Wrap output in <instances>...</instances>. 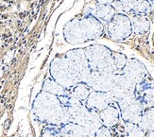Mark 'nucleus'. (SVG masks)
Instances as JSON below:
<instances>
[{
	"label": "nucleus",
	"instance_id": "obj_1",
	"mask_svg": "<svg viewBox=\"0 0 154 137\" xmlns=\"http://www.w3.org/2000/svg\"><path fill=\"white\" fill-rule=\"evenodd\" d=\"M104 26L102 22L91 14L72 19L63 27V36L71 45L83 44L102 36Z\"/></svg>",
	"mask_w": 154,
	"mask_h": 137
},
{
	"label": "nucleus",
	"instance_id": "obj_2",
	"mask_svg": "<svg viewBox=\"0 0 154 137\" xmlns=\"http://www.w3.org/2000/svg\"><path fill=\"white\" fill-rule=\"evenodd\" d=\"M32 111L41 122L53 126L66 124L64 108L57 95L45 91L39 93L33 102Z\"/></svg>",
	"mask_w": 154,
	"mask_h": 137
},
{
	"label": "nucleus",
	"instance_id": "obj_3",
	"mask_svg": "<svg viewBox=\"0 0 154 137\" xmlns=\"http://www.w3.org/2000/svg\"><path fill=\"white\" fill-rule=\"evenodd\" d=\"M87 61L92 71L116 74L112 60V51L101 45H92L84 48Z\"/></svg>",
	"mask_w": 154,
	"mask_h": 137
},
{
	"label": "nucleus",
	"instance_id": "obj_4",
	"mask_svg": "<svg viewBox=\"0 0 154 137\" xmlns=\"http://www.w3.org/2000/svg\"><path fill=\"white\" fill-rule=\"evenodd\" d=\"M50 75L52 79H54L65 89L72 88L79 83L74 67L64 55L56 57L51 61Z\"/></svg>",
	"mask_w": 154,
	"mask_h": 137
},
{
	"label": "nucleus",
	"instance_id": "obj_5",
	"mask_svg": "<svg viewBox=\"0 0 154 137\" xmlns=\"http://www.w3.org/2000/svg\"><path fill=\"white\" fill-rule=\"evenodd\" d=\"M116 103L119 109L120 117L125 123L138 124L146 107L135 95L120 99Z\"/></svg>",
	"mask_w": 154,
	"mask_h": 137
},
{
	"label": "nucleus",
	"instance_id": "obj_6",
	"mask_svg": "<svg viewBox=\"0 0 154 137\" xmlns=\"http://www.w3.org/2000/svg\"><path fill=\"white\" fill-rule=\"evenodd\" d=\"M107 32L111 39L115 41H124L131 37L132 27L130 17L125 13L116 12L108 23Z\"/></svg>",
	"mask_w": 154,
	"mask_h": 137
},
{
	"label": "nucleus",
	"instance_id": "obj_7",
	"mask_svg": "<svg viewBox=\"0 0 154 137\" xmlns=\"http://www.w3.org/2000/svg\"><path fill=\"white\" fill-rule=\"evenodd\" d=\"M63 55L69 60L70 64L74 67V69L78 75L79 81L85 83L92 70L89 66L88 61H87L84 49L75 48L67 51Z\"/></svg>",
	"mask_w": 154,
	"mask_h": 137
},
{
	"label": "nucleus",
	"instance_id": "obj_8",
	"mask_svg": "<svg viewBox=\"0 0 154 137\" xmlns=\"http://www.w3.org/2000/svg\"><path fill=\"white\" fill-rule=\"evenodd\" d=\"M135 91L136 83H134L129 78H127L124 74L119 73L116 74L113 85L109 94L113 101L117 102L122 98L135 95Z\"/></svg>",
	"mask_w": 154,
	"mask_h": 137
},
{
	"label": "nucleus",
	"instance_id": "obj_9",
	"mask_svg": "<svg viewBox=\"0 0 154 137\" xmlns=\"http://www.w3.org/2000/svg\"><path fill=\"white\" fill-rule=\"evenodd\" d=\"M115 77L116 74L113 73L91 71L85 83L90 87L92 91L109 93L112 88Z\"/></svg>",
	"mask_w": 154,
	"mask_h": 137
},
{
	"label": "nucleus",
	"instance_id": "obj_10",
	"mask_svg": "<svg viewBox=\"0 0 154 137\" xmlns=\"http://www.w3.org/2000/svg\"><path fill=\"white\" fill-rule=\"evenodd\" d=\"M122 74L136 83V85L148 78V71L146 66L139 60L134 58L128 59Z\"/></svg>",
	"mask_w": 154,
	"mask_h": 137
},
{
	"label": "nucleus",
	"instance_id": "obj_11",
	"mask_svg": "<svg viewBox=\"0 0 154 137\" xmlns=\"http://www.w3.org/2000/svg\"><path fill=\"white\" fill-rule=\"evenodd\" d=\"M113 102L115 101L109 93L91 91L89 97L84 102V105L87 109L94 110V111L99 113Z\"/></svg>",
	"mask_w": 154,
	"mask_h": 137
},
{
	"label": "nucleus",
	"instance_id": "obj_12",
	"mask_svg": "<svg viewBox=\"0 0 154 137\" xmlns=\"http://www.w3.org/2000/svg\"><path fill=\"white\" fill-rule=\"evenodd\" d=\"M135 95L142 101L146 108L154 107V82L146 78L136 85Z\"/></svg>",
	"mask_w": 154,
	"mask_h": 137
},
{
	"label": "nucleus",
	"instance_id": "obj_13",
	"mask_svg": "<svg viewBox=\"0 0 154 137\" xmlns=\"http://www.w3.org/2000/svg\"><path fill=\"white\" fill-rule=\"evenodd\" d=\"M98 114L103 126L107 128H112L118 124L120 119V113L118 107L115 105V102L102 111H100Z\"/></svg>",
	"mask_w": 154,
	"mask_h": 137
},
{
	"label": "nucleus",
	"instance_id": "obj_14",
	"mask_svg": "<svg viewBox=\"0 0 154 137\" xmlns=\"http://www.w3.org/2000/svg\"><path fill=\"white\" fill-rule=\"evenodd\" d=\"M116 11L111 4H97L90 11L89 14L98 19L100 22L109 23L116 15Z\"/></svg>",
	"mask_w": 154,
	"mask_h": 137
},
{
	"label": "nucleus",
	"instance_id": "obj_15",
	"mask_svg": "<svg viewBox=\"0 0 154 137\" xmlns=\"http://www.w3.org/2000/svg\"><path fill=\"white\" fill-rule=\"evenodd\" d=\"M62 137H90L92 133L76 123H66L60 128Z\"/></svg>",
	"mask_w": 154,
	"mask_h": 137
},
{
	"label": "nucleus",
	"instance_id": "obj_16",
	"mask_svg": "<svg viewBox=\"0 0 154 137\" xmlns=\"http://www.w3.org/2000/svg\"><path fill=\"white\" fill-rule=\"evenodd\" d=\"M131 19L132 32L135 34H145L150 29V22L149 18L143 14H133Z\"/></svg>",
	"mask_w": 154,
	"mask_h": 137
},
{
	"label": "nucleus",
	"instance_id": "obj_17",
	"mask_svg": "<svg viewBox=\"0 0 154 137\" xmlns=\"http://www.w3.org/2000/svg\"><path fill=\"white\" fill-rule=\"evenodd\" d=\"M138 125L148 133L154 129V107L146 108Z\"/></svg>",
	"mask_w": 154,
	"mask_h": 137
},
{
	"label": "nucleus",
	"instance_id": "obj_18",
	"mask_svg": "<svg viewBox=\"0 0 154 137\" xmlns=\"http://www.w3.org/2000/svg\"><path fill=\"white\" fill-rule=\"evenodd\" d=\"M43 90L45 92L57 95V97H63V95H66V89L63 88L62 85H60L58 82H56L52 79H48L45 80L43 84Z\"/></svg>",
	"mask_w": 154,
	"mask_h": 137
},
{
	"label": "nucleus",
	"instance_id": "obj_19",
	"mask_svg": "<svg viewBox=\"0 0 154 137\" xmlns=\"http://www.w3.org/2000/svg\"><path fill=\"white\" fill-rule=\"evenodd\" d=\"M91 91L92 90L90 89V87L86 83L79 82V83L76 84L74 87H72L70 95H72V97H74L75 98H77L78 100L82 101L84 103L85 100L87 99V98L89 97Z\"/></svg>",
	"mask_w": 154,
	"mask_h": 137
},
{
	"label": "nucleus",
	"instance_id": "obj_20",
	"mask_svg": "<svg viewBox=\"0 0 154 137\" xmlns=\"http://www.w3.org/2000/svg\"><path fill=\"white\" fill-rule=\"evenodd\" d=\"M151 5L149 0H135L132 7L131 13L133 14H143L146 15L151 10Z\"/></svg>",
	"mask_w": 154,
	"mask_h": 137
},
{
	"label": "nucleus",
	"instance_id": "obj_21",
	"mask_svg": "<svg viewBox=\"0 0 154 137\" xmlns=\"http://www.w3.org/2000/svg\"><path fill=\"white\" fill-rule=\"evenodd\" d=\"M135 0H116L112 5L116 9V12L120 13H131L132 7Z\"/></svg>",
	"mask_w": 154,
	"mask_h": 137
},
{
	"label": "nucleus",
	"instance_id": "obj_22",
	"mask_svg": "<svg viewBox=\"0 0 154 137\" xmlns=\"http://www.w3.org/2000/svg\"><path fill=\"white\" fill-rule=\"evenodd\" d=\"M127 137H146V132L135 123H125Z\"/></svg>",
	"mask_w": 154,
	"mask_h": 137
},
{
	"label": "nucleus",
	"instance_id": "obj_23",
	"mask_svg": "<svg viewBox=\"0 0 154 137\" xmlns=\"http://www.w3.org/2000/svg\"><path fill=\"white\" fill-rule=\"evenodd\" d=\"M112 60H113V64H115L116 74L122 73L127 64V61H128V58L126 57V55L120 52H112Z\"/></svg>",
	"mask_w": 154,
	"mask_h": 137
},
{
	"label": "nucleus",
	"instance_id": "obj_24",
	"mask_svg": "<svg viewBox=\"0 0 154 137\" xmlns=\"http://www.w3.org/2000/svg\"><path fill=\"white\" fill-rule=\"evenodd\" d=\"M41 137H62V134L61 131H60L59 128H57V126L51 125L50 127L45 129Z\"/></svg>",
	"mask_w": 154,
	"mask_h": 137
},
{
	"label": "nucleus",
	"instance_id": "obj_25",
	"mask_svg": "<svg viewBox=\"0 0 154 137\" xmlns=\"http://www.w3.org/2000/svg\"><path fill=\"white\" fill-rule=\"evenodd\" d=\"M90 137H112L110 128H107L105 126H101L97 132H94Z\"/></svg>",
	"mask_w": 154,
	"mask_h": 137
},
{
	"label": "nucleus",
	"instance_id": "obj_26",
	"mask_svg": "<svg viewBox=\"0 0 154 137\" xmlns=\"http://www.w3.org/2000/svg\"><path fill=\"white\" fill-rule=\"evenodd\" d=\"M97 4H112L116 0H96Z\"/></svg>",
	"mask_w": 154,
	"mask_h": 137
},
{
	"label": "nucleus",
	"instance_id": "obj_27",
	"mask_svg": "<svg viewBox=\"0 0 154 137\" xmlns=\"http://www.w3.org/2000/svg\"><path fill=\"white\" fill-rule=\"evenodd\" d=\"M146 137H154V129H153V131H151V132L146 133Z\"/></svg>",
	"mask_w": 154,
	"mask_h": 137
},
{
	"label": "nucleus",
	"instance_id": "obj_28",
	"mask_svg": "<svg viewBox=\"0 0 154 137\" xmlns=\"http://www.w3.org/2000/svg\"><path fill=\"white\" fill-rule=\"evenodd\" d=\"M150 5H151V8H154V0H149Z\"/></svg>",
	"mask_w": 154,
	"mask_h": 137
}]
</instances>
